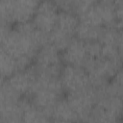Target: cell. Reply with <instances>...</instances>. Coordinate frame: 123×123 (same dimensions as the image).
Instances as JSON below:
<instances>
[{
	"label": "cell",
	"instance_id": "1",
	"mask_svg": "<svg viewBox=\"0 0 123 123\" xmlns=\"http://www.w3.org/2000/svg\"><path fill=\"white\" fill-rule=\"evenodd\" d=\"M62 91L63 87L60 76H51L37 72V81L30 93L31 101L50 115L53 107L62 99Z\"/></svg>",
	"mask_w": 123,
	"mask_h": 123
},
{
	"label": "cell",
	"instance_id": "2",
	"mask_svg": "<svg viewBox=\"0 0 123 123\" xmlns=\"http://www.w3.org/2000/svg\"><path fill=\"white\" fill-rule=\"evenodd\" d=\"M98 98L92 110L89 121L113 122L120 119L123 111V98L107 89H97Z\"/></svg>",
	"mask_w": 123,
	"mask_h": 123
},
{
	"label": "cell",
	"instance_id": "3",
	"mask_svg": "<svg viewBox=\"0 0 123 123\" xmlns=\"http://www.w3.org/2000/svg\"><path fill=\"white\" fill-rule=\"evenodd\" d=\"M122 63L121 61L109 60L103 57L88 60L85 68L87 71L91 86L96 89L106 86L121 69Z\"/></svg>",
	"mask_w": 123,
	"mask_h": 123
},
{
	"label": "cell",
	"instance_id": "4",
	"mask_svg": "<svg viewBox=\"0 0 123 123\" xmlns=\"http://www.w3.org/2000/svg\"><path fill=\"white\" fill-rule=\"evenodd\" d=\"M35 69L37 73L51 76L61 75L62 69V58L60 54V50L50 42L45 43L38 49L35 57Z\"/></svg>",
	"mask_w": 123,
	"mask_h": 123
},
{
	"label": "cell",
	"instance_id": "5",
	"mask_svg": "<svg viewBox=\"0 0 123 123\" xmlns=\"http://www.w3.org/2000/svg\"><path fill=\"white\" fill-rule=\"evenodd\" d=\"M97 98V89L89 86L79 91L68 93L66 99L78 115L80 121H89Z\"/></svg>",
	"mask_w": 123,
	"mask_h": 123
},
{
	"label": "cell",
	"instance_id": "6",
	"mask_svg": "<svg viewBox=\"0 0 123 123\" xmlns=\"http://www.w3.org/2000/svg\"><path fill=\"white\" fill-rule=\"evenodd\" d=\"M60 79L63 90L67 93L79 91L91 86L87 71L83 66L66 64L62 69Z\"/></svg>",
	"mask_w": 123,
	"mask_h": 123
},
{
	"label": "cell",
	"instance_id": "7",
	"mask_svg": "<svg viewBox=\"0 0 123 123\" xmlns=\"http://www.w3.org/2000/svg\"><path fill=\"white\" fill-rule=\"evenodd\" d=\"M58 10L59 8L53 0H41L35 12L32 22L38 30L49 36V34L56 27L60 12Z\"/></svg>",
	"mask_w": 123,
	"mask_h": 123
},
{
	"label": "cell",
	"instance_id": "8",
	"mask_svg": "<svg viewBox=\"0 0 123 123\" xmlns=\"http://www.w3.org/2000/svg\"><path fill=\"white\" fill-rule=\"evenodd\" d=\"M7 83L21 96L30 94L37 81V71L35 67H28L16 71L6 79Z\"/></svg>",
	"mask_w": 123,
	"mask_h": 123
},
{
	"label": "cell",
	"instance_id": "9",
	"mask_svg": "<svg viewBox=\"0 0 123 123\" xmlns=\"http://www.w3.org/2000/svg\"><path fill=\"white\" fill-rule=\"evenodd\" d=\"M62 58L66 64L85 67L86 63L89 60L86 42L78 38H73L62 51Z\"/></svg>",
	"mask_w": 123,
	"mask_h": 123
},
{
	"label": "cell",
	"instance_id": "10",
	"mask_svg": "<svg viewBox=\"0 0 123 123\" xmlns=\"http://www.w3.org/2000/svg\"><path fill=\"white\" fill-rule=\"evenodd\" d=\"M41 0H14L12 21L13 23H23L32 21L35 12Z\"/></svg>",
	"mask_w": 123,
	"mask_h": 123
},
{
	"label": "cell",
	"instance_id": "11",
	"mask_svg": "<svg viewBox=\"0 0 123 123\" xmlns=\"http://www.w3.org/2000/svg\"><path fill=\"white\" fill-rule=\"evenodd\" d=\"M50 118L52 121L57 122H71L80 121L78 115L70 106L67 99H61L53 107L50 111Z\"/></svg>",
	"mask_w": 123,
	"mask_h": 123
},
{
	"label": "cell",
	"instance_id": "12",
	"mask_svg": "<svg viewBox=\"0 0 123 123\" xmlns=\"http://www.w3.org/2000/svg\"><path fill=\"white\" fill-rule=\"evenodd\" d=\"M22 99V98H21ZM21 99L14 103H0V122L17 123L23 122V109Z\"/></svg>",
	"mask_w": 123,
	"mask_h": 123
},
{
	"label": "cell",
	"instance_id": "13",
	"mask_svg": "<svg viewBox=\"0 0 123 123\" xmlns=\"http://www.w3.org/2000/svg\"><path fill=\"white\" fill-rule=\"evenodd\" d=\"M78 24H79V17L77 16L76 13L71 12L61 11L58 15V20L55 30L73 37Z\"/></svg>",
	"mask_w": 123,
	"mask_h": 123
},
{
	"label": "cell",
	"instance_id": "14",
	"mask_svg": "<svg viewBox=\"0 0 123 123\" xmlns=\"http://www.w3.org/2000/svg\"><path fill=\"white\" fill-rule=\"evenodd\" d=\"M23 109V122H45L50 121V115L33 104L31 100L21 99Z\"/></svg>",
	"mask_w": 123,
	"mask_h": 123
},
{
	"label": "cell",
	"instance_id": "15",
	"mask_svg": "<svg viewBox=\"0 0 123 123\" xmlns=\"http://www.w3.org/2000/svg\"><path fill=\"white\" fill-rule=\"evenodd\" d=\"M103 30L104 28L102 27L94 26L79 20V24L75 31V36H76V38L83 40L85 42L95 41L100 39Z\"/></svg>",
	"mask_w": 123,
	"mask_h": 123
},
{
	"label": "cell",
	"instance_id": "16",
	"mask_svg": "<svg viewBox=\"0 0 123 123\" xmlns=\"http://www.w3.org/2000/svg\"><path fill=\"white\" fill-rule=\"evenodd\" d=\"M19 70L17 61L11 54L1 48L0 51V72L2 80H6Z\"/></svg>",
	"mask_w": 123,
	"mask_h": 123
},
{
	"label": "cell",
	"instance_id": "17",
	"mask_svg": "<svg viewBox=\"0 0 123 123\" xmlns=\"http://www.w3.org/2000/svg\"><path fill=\"white\" fill-rule=\"evenodd\" d=\"M13 2L14 0H1L0 4V13H1V23L12 25V12H13Z\"/></svg>",
	"mask_w": 123,
	"mask_h": 123
},
{
	"label": "cell",
	"instance_id": "18",
	"mask_svg": "<svg viewBox=\"0 0 123 123\" xmlns=\"http://www.w3.org/2000/svg\"><path fill=\"white\" fill-rule=\"evenodd\" d=\"M86 50H87V54H88L89 60L97 59V58L101 57L102 43L99 40L86 42Z\"/></svg>",
	"mask_w": 123,
	"mask_h": 123
},
{
	"label": "cell",
	"instance_id": "19",
	"mask_svg": "<svg viewBox=\"0 0 123 123\" xmlns=\"http://www.w3.org/2000/svg\"><path fill=\"white\" fill-rule=\"evenodd\" d=\"M57 7L63 12H71L75 13L77 0H53Z\"/></svg>",
	"mask_w": 123,
	"mask_h": 123
},
{
	"label": "cell",
	"instance_id": "20",
	"mask_svg": "<svg viewBox=\"0 0 123 123\" xmlns=\"http://www.w3.org/2000/svg\"><path fill=\"white\" fill-rule=\"evenodd\" d=\"M114 28L121 31L123 30V3L115 5Z\"/></svg>",
	"mask_w": 123,
	"mask_h": 123
},
{
	"label": "cell",
	"instance_id": "21",
	"mask_svg": "<svg viewBox=\"0 0 123 123\" xmlns=\"http://www.w3.org/2000/svg\"><path fill=\"white\" fill-rule=\"evenodd\" d=\"M118 46L123 47V30H121L119 32V44Z\"/></svg>",
	"mask_w": 123,
	"mask_h": 123
},
{
	"label": "cell",
	"instance_id": "22",
	"mask_svg": "<svg viewBox=\"0 0 123 123\" xmlns=\"http://www.w3.org/2000/svg\"><path fill=\"white\" fill-rule=\"evenodd\" d=\"M120 119H121V120H123V111H122V112H121V116H120Z\"/></svg>",
	"mask_w": 123,
	"mask_h": 123
}]
</instances>
